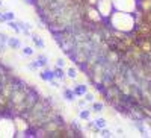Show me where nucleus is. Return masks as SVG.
<instances>
[{
	"label": "nucleus",
	"mask_w": 151,
	"mask_h": 138,
	"mask_svg": "<svg viewBox=\"0 0 151 138\" xmlns=\"http://www.w3.org/2000/svg\"><path fill=\"white\" fill-rule=\"evenodd\" d=\"M107 23L112 29L122 31V32H132L136 26L134 14H132V12H124V11H116V9L107 18Z\"/></svg>",
	"instance_id": "1"
},
{
	"label": "nucleus",
	"mask_w": 151,
	"mask_h": 138,
	"mask_svg": "<svg viewBox=\"0 0 151 138\" xmlns=\"http://www.w3.org/2000/svg\"><path fill=\"white\" fill-rule=\"evenodd\" d=\"M15 135H17V128L14 117L8 114L0 115V137H15Z\"/></svg>",
	"instance_id": "2"
},
{
	"label": "nucleus",
	"mask_w": 151,
	"mask_h": 138,
	"mask_svg": "<svg viewBox=\"0 0 151 138\" xmlns=\"http://www.w3.org/2000/svg\"><path fill=\"white\" fill-rule=\"evenodd\" d=\"M97 9H98L100 14L103 15V18L107 20V18L113 14V11H115V6H113V2H112V0H98Z\"/></svg>",
	"instance_id": "3"
},
{
	"label": "nucleus",
	"mask_w": 151,
	"mask_h": 138,
	"mask_svg": "<svg viewBox=\"0 0 151 138\" xmlns=\"http://www.w3.org/2000/svg\"><path fill=\"white\" fill-rule=\"evenodd\" d=\"M73 91H74V94H77V96H85V93L88 90H86L85 85H77L76 88H73Z\"/></svg>",
	"instance_id": "4"
},
{
	"label": "nucleus",
	"mask_w": 151,
	"mask_h": 138,
	"mask_svg": "<svg viewBox=\"0 0 151 138\" xmlns=\"http://www.w3.org/2000/svg\"><path fill=\"white\" fill-rule=\"evenodd\" d=\"M41 78H42L44 81H53L55 73H53V71H42V73H41Z\"/></svg>",
	"instance_id": "5"
},
{
	"label": "nucleus",
	"mask_w": 151,
	"mask_h": 138,
	"mask_svg": "<svg viewBox=\"0 0 151 138\" xmlns=\"http://www.w3.org/2000/svg\"><path fill=\"white\" fill-rule=\"evenodd\" d=\"M92 109L97 111V112H103V111H104V105L101 103V100H100V102H95V103L92 105Z\"/></svg>",
	"instance_id": "6"
},
{
	"label": "nucleus",
	"mask_w": 151,
	"mask_h": 138,
	"mask_svg": "<svg viewBox=\"0 0 151 138\" xmlns=\"http://www.w3.org/2000/svg\"><path fill=\"white\" fill-rule=\"evenodd\" d=\"M94 123L97 124L98 128H101V129H104V128H106V120H104V118H97Z\"/></svg>",
	"instance_id": "7"
},
{
	"label": "nucleus",
	"mask_w": 151,
	"mask_h": 138,
	"mask_svg": "<svg viewBox=\"0 0 151 138\" xmlns=\"http://www.w3.org/2000/svg\"><path fill=\"white\" fill-rule=\"evenodd\" d=\"M68 78H71V79H76V78H77V70H76V68H68Z\"/></svg>",
	"instance_id": "8"
},
{
	"label": "nucleus",
	"mask_w": 151,
	"mask_h": 138,
	"mask_svg": "<svg viewBox=\"0 0 151 138\" xmlns=\"http://www.w3.org/2000/svg\"><path fill=\"white\" fill-rule=\"evenodd\" d=\"M53 73H55V78H64V74H65L62 68H60V70H59V68H56Z\"/></svg>",
	"instance_id": "9"
},
{
	"label": "nucleus",
	"mask_w": 151,
	"mask_h": 138,
	"mask_svg": "<svg viewBox=\"0 0 151 138\" xmlns=\"http://www.w3.org/2000/svg\"><path fill=\"white\" fill-rule=\"evenodd\" d=\"M45 61H47V58H45V56H38V59H36V62L40 64V67L45 65Z\"/></svg>",
	"instance_id": "10"
},
{
	"label": "nucleus",
	"mask_w": 151,
	"mask_h": 138,
	"mask_svg": "<svg viewBox=\"0 0 151 138\" xmlns=\"http://www.w3.org/2000/svg\"><path fill=\"white\" fill-rule=\"evenodd\" d=\"M80 118H83V120L89 118V111H86V109H82V112H80Z\"/></svg>",
	"instance_id": "11"
},
{
	"label": "nucleus",
	"mask_w": 151,
	"mask_h": 138,
	"mask_svg": "<svg viewBox=\"0 0 151 138\" xmlns=\"http://www.w3.org/2000/svg\"><path fill=\"white\" fill-rule=\"evenodd\" d=\"M83 97H85V100H86V102H94V96H92V94H89L88 91L85 93V96H83Z\"/></svg>",
	"instance_id": "12"
},
{
	"label": "nucleus",
	"mask_w": 151,
	"mask_h": 138,
	"mask_svg": "<svg viewBox=\"0 0 151 138\" xmlns=\"http://www.w3.org/2000/svg\"><path fill=\"white\" fill-rule=\"evenodd\" d=\"M33 43L38 46V47H44V44H42V41L38 38V36H33Z\"/></svg>",
	"instance_id": "13"
},
{
	"label": "nucleus",
	"mask_w": 151,
	"mask_h": 138,
	"mask_svg": "<svg viewBox=\"0 0 151 138\" xmlns=\"http://www.w3.org/2000/svg\"><path fill=\"white\" fill-rule=\"evenodd\" d=\"M23 53H24V55H32L33 50H32L30 47H24V49H23Z\"/></svg>",
	"instance_id": "14"
},
{
	"label": "nucleus",
	"mask_w": 151,
	"mask_h": 138,
	"mask_svg": "<svg viewBox=\"0 0 151 138\" xmlns=\"http://www.w3.org/2000/svg\"><path fill=\"white\" fill-rule=\"evenodd\" d=\"M9 46H11V47H18L20 43H18L17 40H9Z\"/></svg>",
	"instance_id": "15"
},
{
	"label": "nucleus",
	"mask_w": 151,
	"mask_h": 138,
	"mask_svg": "<svg viewBox=\"0 0 151 138\" xmlns=\"http://www.w3.org/2000/svg\"><path fill=\"white\" fill-rule=\"evenodd\" d=\"M86 3L89 5V6H97V3H98V0H86Z\"/></svg>",
	"instance_id": "16"
},
{
	"label": "nucleus",
	"mask_w": 151,
	"mask_h": 138,
	"mask_svg": "<svg viewBox=\"0 0 151 138\" xmlns=\"http://www.w3.org/2000/svg\"><path fill=\"white\" fill-rule=\"evenodd\" d=\"M6 20H11V18H14V14H12V12H6Z\"/></svg>",
	"instance_id": "17"
},
{
	"label": "nucleus",
	"mask_w": 151,
	"mask_h": 138,
	"mask_svg": "<svg viewBox=\"0 0 151 138\" xmlns=\"http://www.w3.org/2000/svg\"><path fill=\"white\" fill-rule=\"evenodd\" d=\"M64 64H65V62H64V59H58V65H60V67H62Z\"/></svg>",
	"instance_id": "18"
},
{
	"label": "nucleus",
	"mask_w": 151,
	"mask_h": 138,
	"mask_svg": "<svg viewBox=\"0 0 151 138\" xmlns=\"http://www.w3.org/2000/svg\"><path fill=\"white\" fill-rule=\"evenodd\" d=\"M0 5H2V3H0Z\"/></svg>",
	"instance_id": "19"
}]
</instances>
